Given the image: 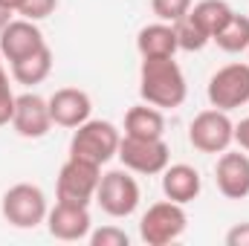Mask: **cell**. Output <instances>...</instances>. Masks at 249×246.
<instances>
[{"mask_svg":"<svg viewBox=\"0 0 249 246\" xmlns=\"http://www.w3.org/2000/svg\"><path fill=\"white\" fill-rule=\"evenodd\" d=\"M12 127L23 136V139H41L50 133L53 116H50V102L41 99L38 93H23L15 99V116Z\"/></svg>","mask_w":249,"mask_h":246,"instance_id":"obj_10","label":"cell"},{"mask_svg":"<svg viewBox=\"0 0 249 246\" xmlns=\"http://www.w3.org/2000/svg\"><path fill=\"white\" fill-rule=\"evenodd\" d=\"M136 50L142 58H165V55H174L180 50L177 44V32H174V23H148L139 29L136 35Z\"/></svg>","mask_w":249,"mask_h":246,"instance_id":"obj_16","label":"cell"},{"mask_svg":"<svg viewBox=\"0 0 249 246\" xmlns=\"http://www.w3.org/2000/svg\"><path fill=\"white\" fill-rule=\"evenodd\" d=\"M55 6H58V0H23L18 15H23L26 20H44L55 12Z\"/></svg>","mask_w":249,"mask_h":246,"instance_id":"obj_25","label":"cell"},{"mask_svg":"<svg viewBox=\"0 0 249 246\" xmlns=\"http://www.w3.org/2000/svg\"><path fill=\"white\" fill-rule=\"evenodd\" d=\"M12 15H15V12H9L6 6H0V32H3L6 26H9V20H12Z\"/></svg>","mask_w":249,"mask_h":246,"instance_id":"obj_28","label":"cell"},{"mask_svg":"<svg viewBox=\"0 0 249 246\" xmlns=\"http://www.w3.org/2000/svg\"><path fill=\"white\" fill-rule=\"evenodd\" d=\"M235 142L244 151H249V119H241V122L235 124Z\"/></svg>","mask_w":249,"mask_h":246,"instance_id":"obj_27","label":"cell"},{"mask_svg":"<svg viewBox=\"0 0 249 246\" xmlns=\"http://www.w3.org/2000/svg\"><path fill=\"white\" fill-rule=\"evenodd\" d=\"M20 3H23V0H0V6H6L9 12H18V9H20Z\"/></svg>","mask_w":249,"mask_h":246,"instance_id":"obj_29","label":"cell"},{"mask_svg":"<svg viewBox=\"0 0 249 246\" xmlns=\"http://www.w3.org/2000/svg\"><path fill=\"white\" fill-rule=\"evenodd\" d=\"M174 32H177V44H180V50H186V53H200L212 38L191 20V18H180L177 23H174Z\"/></svg>","mask_w":249,"mask_h":246,"instance_id":"obj_21","label":"cell"},{"mask_svg":"<svg viewBox=\"0 0 249 246\" xmlns=\"http://www.w3.org/2000/svg\"><path fill=\"white\" fill-rule=\"evenodd\" d=\"M96 203L110 217H130L139 206V183L127 171H107L99 180Z\"/></svg>","mask_w":249,"mask_h":246,"instance_id":"obj_8","label":"cell"},{"mask_svg":"<svg viewBox=\"0 0 249 246\" xmlns=\"http://www.w3.org/2000/svg\"><path fill=\"white\" fill-rule=\"evenodd\" d=\"M188 142L203 154H223L235 142V124L226 110H203L188 124Z\"/></svg>","mask_w":249,"mask_h":246,"instance_id":"obj_5","label":"cell"},{"mask_svg":"<svg viewBox=\"0 0 249 246\" xmlns=\"http://www.w3.org/2000/svg\"><path fill=\"white\" fill-rule=\"evenodd\" d=\"M90 226H93L90 211H87V206H78V203L58 200L55 209H50V214H47V229L58 241H84V238H90Z\"/></svg>","mask_w":249,"mask_h":246,"instance_id":"obj_11","label":"cell"},{"mask_svg":"<svg viewBox=\"0 0 249 246\" xmlns=\"http://www.w3.org/2000/svg\"><path fill=\"white\" fill-rule=\"evenodd\" d=\"M214 180L220 194L229 200L249 197V157L241 151H223L214 165Z\"/></svg>","mask_w":249,"mask_h":246,"instance_id":"obj_13","label":"cell"},{"mask_svg":"<svg viewBox=\"0 0 249 246\" xmlns=\"http://www.w3.org/2000/svg\"><path fill=\"white\" fill-rule=\"evenodd\" d=\"M50 72H53V50H50V47H41L38 53H32V55H26V58H20V61L12 64L15 81H18V84H26V87L41 84Z\"/></svg>","mask_w":249,"mask_h":246,"instance_id":"obj_19","label":"cell"},{"mask_svg":"<svg viewBox=\"0 0 249 246\" xmlns=\"http://www.w3.org/2000/svg\"><path fill=\"white\" fill-rule=\"evenodd\" d=\"M90 244L93 246H130V238L119 226H102V229L90 232Z\"/></svg>","mask_w":249,"mask_h":246,"instance_id":"obj_24","label":"cell"},{"mask_svg":"<svg viewBox=\"0 0 249 246\" xmlns=\"http://www.w3.org/2000/svg\"><path fill=\"white\" fill-rule=\"evenodd\" d=\"M186 75L174 55L165 58H142L139 67V96L145 105H154L160 110H174L186 102Z\"/></svg>","mask_w":249,"mask_h":246,"instance_id":"obj_1","label":"cell"},{"mask_svg":"<svg viewBox=\"0 0 249 246\" xmlns=\"http://www.w3.org/2000/svg\"><path fill=\"white\" fill-rule=\"evenodd\" d=\"M102 180V165H93L87 159H78V157H70L58 171V200L67 203H78V206H87L93 197H96V188Z\"/></svg>","mask_w":249,"mask_h":246,"instance_id":"obj_6","label":"cell"},{"mask_svg":"<svg viewBox=\"0 0 249 246\" xmlns=\"http://www.w3.org/2000/svg\"><path fill=\"white\" fill-rule=\"evenodd\" d=\"M15 99L18 96L9 87V75L3 70V55H0V127L12 122V116H15Z\"/></svg>","mask_w":249,"mask_h":246,"instance_id":"obj_23","label":"cell"},{"mask_svg":"<svg viewBox=\"0 0 249 246\" xmlns=\"http://www.w3.org/2000/svg\"><path fill=\"white\" fill-rule=\"evenodd\" d=\"M186 226H188V214L183 211V206L174 203V200H162V203H154L142 214L139 238L148 246H168L177 238H183Z\"/></svg>","mask_w":249,"mask_h":246,"instance_id":"obj_3","label":"cell"},{"mask_svg":"<svg viewBox=\"0 0 249 246\" xmlns=\"http://www.w3.org/2000/svg\"><path fill=\"white\" fill-rule=\"evenodd\" d=\"M151 6H154V15L165 23H177L191 12V0H151Z\"/></svg>","mask_w":249,"mask_h":246,"instance_id":"obj_22","label":"cell"},{"mask_svg":"<svg viewBox=\"0 0 249 246\" xmlns=\"http://www.w3.org/2000/svg\"><path fill=\"white\" fill-rule=\"evenodd\" d=\"M3 217L15 226V229H35L47 220L50 209H47V197L38 185L32 183H18L3 194Z\"/></svg>","mask_w":249,"mask_h":246,"instance_id":"obj_4","label":"cell"},{"mask_svg":"<svg viewBox=\"0 0 249 246\" xmlns=\"http://www.w3.org/2000/svg\"><path fill=\"white\" fill-rule=\"evenodd\" d=\"M226 246H249V223H241L226 232Z\"/></svg>","mask_w":249,"mask_h":246,"instance_id":"obj_26","label":"cell"},{"mask_svg":"<svg viewBox=\"0 0 249 246\" xmlns=\"http://www.w3.org/2000/svg\"><path fill=\"white\" fill-rule=\"evenodd\" d=\"M119 130L113 122L105 119H87L84 124L75 127L72 139H70V157L87 159L93 165H105L119 154Z\"/></svg>","mask_w":249,"mask_h":246,"instance_id":"obj_2","label":"cell"},{"mask_svg":"<svg viewBox=\"0 0 249 246\" xmlns=\"http://www.w3.org/2000/svg\"><path fill=\"white\" fill-rule=\"evenodd\" d=\"M232 15H235V12H232V6H229L226 0H200V3L188 12V18H191L209 38H214V35L229 23Z\"/></svg>","mask_w":249,"mask_h":246,"instance_id":"obj_18","label":"cell"},{"mask_svg":"<svg viewBox=\"0 0 249 246\" xmlns=\"http://www.w3.org/2000/svg\"><path fill=\"white\" fill-rule=\"evenodd\" d=\"M124 136L162 139L165 136V116L154 105H136L124 113Z\"/></svg>","mask_w":249,"mask_h":246,"instance_id":"obj_17","label":"cell"},{"mask_svg":"<svg viewBox=\"0 0 249 246\" xmlns=\"http://www.w3.org/2000/svg\"><path fill=\"white\" fill-rule=\"evenodd\" d=\"M41 47H47V41H44L41 29L35 26V20H26V18L9 20V26L0 32V55L9 64L38 53Z\"/></svg>","mask_w":249,"mask_h":246,"instance_id":"obj_12","label":"cell"},{"mask_svg":"<svg viewBox=\"0 0 249 246\" xmlns=\"http://www.w3.org/2000/svg\"><path fill=\"white\" fill-rule=\"evenodd\" d=\"M200 188H203L200 171L186 165V162H177V165L168 162V168L162 171V191H165V197L174 200V203H180V206L197 200Z\"/></svg>","mask_w":249,"mask_h":246,"instance_id":"obj_15","label":"cell"},{"mask_svg":"<svg viewBox=\"0 0 249 246\" xmlns=\"http://www.w3.org/2000/svg\"><path fill=\"white\" fill-rule=\"evenodd\" d=\"M209 102L217 110H235L249 102V64H226L209 78Z\"/></svg>","mask_w":249,"mask_h":246,"instance_id":"obj_7","label":"cell"},{"mask_svg":"<svg viewBox=\"0 0 249 246\" xmlns=\"http://www.w3.org/2000/svg\"><path fill=\"white\" fill-rule=\"evenodd\" d=\"M212 41H214L223 53H232V55H235V53H247L249 50V18H244V15L235 12V15L229 18V23H226Z\"/></svg>","mask_w":249,"mask_h":246,"instance_id":"obj_20","label":"cell"},{"mask_svg":"<svg viewBox=\"0 0 249 246\" xmlns=\"http://www.w3.org/2000/svg\"><path fill=\"white\" fill-rule=\"evenodd\" d=\"M47 102H50L53 124H61V127H78V124H84L90 119V110H93L90 96L84 90H78V87H61Z\"/></svg>","mask_w":249,"mask_h":246,"instance_id":"obj_14","label":"cell"},{"mask_svg":"<svg viewBox=\"0 0 249 246\" xmlns=\"http://www.w3.org/2000/svg\"><path fill=\"white\" fill-rule=\"evenodd\" d=\"M116 157L127 171L136 174H162L171 162V151L162 139H136V136H122Z\"/></svg>","mask_w":249,"mask_h":246,"instance_id":"obj_9","label":"cell"}]
</instances>
